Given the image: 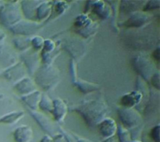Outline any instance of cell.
Returning a JSON list of instances; mask_svg holds the SVG:
<instances>
[{
    "label": "cell",
    "instance_id": "obj_1",
    "mask_svg": "<svg viewBox=\"0 0 160 142\" xmlns=\"http://www.w3.org/2000/svg\"><path fill=\"white\" fill-rule=\"evenodd\" d=\"M77 111L80 112L88 125H98L106 118L108 106L101 98H93L84 101V103L78 108Z\"/></svg>",
    "mask_w": 160,
    "mask_h": 142
},
{
    "label": "cell",
    "instance_id": "obj_2",
    "mask_svg": "<svg viewBox=\"0 0 160 142\" xmlns=\"http://www.w3.org/2000/svg\"><path fill=\"white\" fill-rule=\"evenodd\" d=\"M59 79L58 69L52 65H44L36 74V82L43 89L49 90L56 84Z\"/></svg>",
    "mask_w": 160,
    "mask_h": 142
},
{
    "label": "cell",
    "instance_id": "obj_3",
    "mask_svg": "<svg viewBox=\"0 0 160 142\" xmlns=\"http://www.w3.org/2000/svg\"><path fill=\"white\" fill-rule=\"evenodd\" d=\"M22 20L20 5L16 3H8L0 8V22L7 27H11Z\"/></svg>",
    "mask_w": 160,
    "mask_h": 142
},
{
    "label": "cell",
    "instance_id": "obj_4",
    "mask_svg": "<svg viewBox=\"0 0 160 142\" xmlns=\"http://www.w3.org/2000/svg\"><path fill=\"white\" fill-rule=\"evenodd\" d=\"M118 115L122 122V125L126 128H135L141 126L143 123V119L142 115L139 113L138 110L135 109H127V108H120L118 110Z\"/></svg>",
    "mask_w": 160,
    "mask_h": 142
},
{
    "label": "cell",
    "instance_id": "obj_5",
    "mask_svg": "<svg viewBox=\"0 0 160 142\" xmlns=\"http://www.w3.org/2000/svg\"><path fill=\"white\" fill-rule=\"evenodd\" d=\"M133 66L140 73L141 78L151 80L152 76L157 72L155 71V65L151 58L147 55H138L133 59Z\"/></svg>",
    "mask_w": 160,
    "mask_h": 142
},
{
    "label": "cell",
    "instance_id": "obj_6",
    "mask_svg": "<svg viewBox=\"0 0 160 142\" xmlns=\"http://www.w3.org/2000/svg\"><path fill=\"white\" fill-rule=\"evenodd\" d=\"M38 28V24L37 22L29 21V20H25V21L21 20L20 22L12 25L10 27V30L16 35L25 37V36L36 33Z\"/></svg>",
    "mask_w": 160,
    "mask_h": 142
},
{
    "label": "cell",
    "instance_id": "obj_7",
    "mask_svg": "<svg viewBox=\"0 0 160 142\" xmlns=\"http://www.w3.org/2000/svg\"><path fill=\"white\" fill-rule=\"evenodd\" d=\"M26 67L23 66V64L22 63H16L15 65L11 66L9 68H8L4 73L3 76L8 80V81H14L16 80L17 82L23 79L25 74H26Z\"/></svg>",
    "mask_w": 160,
    "mask_h": 142
},
{
    "label": "cell",
    "instance_id": "obj_8",
    "mask_svg": "<svg viewBox=\"0 0 160 142\" xmlns=\"http://www.w3.org/2000/svg\"><path fill=\"white\" fill-rule=\"evenodd\" d=\"M149 18L150 17L145 12L136 11L133 12L123 24L127 27H142L149 22Z\"/></svg>",
    "mask_w": 160,
    "mask_h": 142
},
{
    "label": "cell",
    "instance_id": "obj_9",
    "mask_svg": "<svg viewBox=\"0 0 160 142\" xmlns=\"http://www.w3.org/2000/svg\"><path fill=\"white\" fill-rule=\"evenodd\" d=\"M98 127H99L100 134L104 139L112 138L116 135L117 125H116L115 121L110 117L105 118L103 121H101L100 124L98 125Z\"/></svg>",
    "mask_w": 160,
    "mask_h": 142
},
{
    "label": "cell",
    "instance_id": "obj_10",
    "mask_svg": "<svg viewBox=\"0 0 160 142\" xmlns=\"http://www.w3.org/2000/svg\"><path fill=\"white\" fill-rule=\"evenodd\" d=\"M143 94H142L140 91H133L131 93L126 94L121 97L120 103L122 105V108L127 109H133L135 106L141 103L142 100Z\"/></svg>",
    "mask_w": 160,
    "mask_h": 142
},
{
    "label": "cell",
    "instance_id": "obj_11",
    "mask_svg": "<svg viewBox=\"0 0 160 142\" xmlns=\"http://www.w3.org/2000/svg\"><path fill=\"white\" fill-rule=\"evenodd\" d=\"M15 90L17 91L18 94H20V95H22L23 96V95H26L32 93V92L37 91L36 83L30 78L24 77L23 79L20 80L18 82H16Z\"/></svg>",
    "mask_w": 160,
    "mask_h": 142
},
{
    "label": "cell",
    "instance_id": "obj_12",
    "mask_svg": "<svg viewBox=\"0 0 160 142\" xmlns=\"http://www.w3.org/2000/svg\"><path fill=\"white\" fill-rule=\"evenodd\" d=\"M54 119L56 120L57 123L61 124L67 114H68V106L67 104L60 98H56L53 100V109H52V111Z\"/></svg>",
    "mask_w": 160,
    "mask_h": 142
},
{
    "label": "cell",
    "instance_id": "obj_13",
    "mask_svg": "<svg viewBox=\"0 0 160 142\" xmlns=\"http://www.w3.org/2000/svg\"><path fill=\"white\" fill-rule=\"evenodd\" d=\"M31 115L32 117L36 120V122L39 125V126L44 130L46 131L49 136L52 135L53 131H54V125L49 120L48 117H46L45 115H43L42 113L40 112H38V111H35V110H32L31 111Z\"/></svg>",
    "mask_w": 160,
    "mask_h": 142
},
{
    "label": "cell",
    "instance_id": "obj_14",
    "mask_svg": "<svg viewBox=\"0 0 160 142\" xmlns=\"http://www.w3.org/2000/svg\"><path fill=\"white\" fill-rule=\"evenodd\" d=\"M13 138L16 142H30L33 138V130L29 125H21L14 130Z\"/></svg>",
    "mask_w": 160,
    "mask_h": 142
},
{
    "label": "cell",
    "instance_id": "obj_15",
    "mask_svg": "<svg viewBox=\"0 0 160 142\" xmlns=\"http://www.w3.org/2000/svg\"><path fill=\"white\" fill-rule=\"evenodd\" d=\"M93 4L91 5V8L92 11L97 14L99 18L106 20L109 18V16L112 13V8L110 7V6H108L104 1H93Z\"/></svg>",
    "mask_w": 160,
    "mask_h": 142
},
{
    "label": "cell",
    "instance_id": "obj_16",
    "mask_svg": "<svg viewBox=\"0 0 160 142\" xmlns=\"http://www.w3.org/2000/svg\"><path fill=\"white\" fill-rule=\"evenodd\" d=\"M41 93L38 92V91H35V92H32L26 95H23L22 96V100L24 102L25 105H27L30 109L32 110H36L38 108V105H39V102H40V99H41Z\"/></svg>",
    "mask_w": 160,
    "mask_h": 142
},
{
    "label": "cell",
    "instance_id": "obj_17",
    "mask_svg": "<svg viewBox=\"0 0 160 142\" xmlns=\"http://www.w3.org/2000/svg\"><path fill=\"white\" fill-rule=\"evenodd\" d=\"M40 1H22V10L24 13V15L27 17V19L30 20H34L35 16H34V12L36 13L37 7H38Z\"/></svg>",
    "mask_w": 160,
    "mask_h": 142
},
{
    "label": "cell",
    "instance_id": "obj_18",
    "mask_svg": "<svg viewBox=\"0 0 160 142\" xmlns=\"http://www.w3.org/2000/svg\"><path fill=\"white\" fill-rule=\"evenodd\" d=\"M52 11V5L49 2H40L36 10V18L38 20H45L49 18Z\"/></svg>",
    "mask_w": 160,
    "mask_h": 142
},
{
    "label": "cell",
    "instance_id": "obj_19",
    "mask_svg": "<svg viewBox=\"0 0 160 142\" xmlns=\"http://www.w3.org/2000/svg\"><path fill=\"white\" fill-rule=\"evenodd\" d=\"M94 22L86 15V14H80L79 16L76 17L75 21H74V23H73V26L76 30V32H80L82 31V29L90 26Z\"/></svg>",
    "mask_w": 160,
    "mask_h": 142
},
{
    "label": "cell",
    "instance_id": "obj_20",
    "mask_svg": "<svg viewBox=\"0 0 160 142\" xmlns=\"http://www.w3.org/2000/svg\"><path fill=\"white\" fill-rule=\"evenodd\" d=\"M22 58L24 59V63H25V66H27L28 70H30V72L33 73L38 68L39 62H40V58L38 57V55H37L36 53L29 52V53L23 55Z\"/></svg>",
    "mask_w": 160,
    "mask_h": 142
},
{
    "label": "cell",
    "instance_id": "obj_21",
    "mask_svg": "<svg viewBox=\"0 0 160 142\" xmlns=\"http://www.w3.org/2000/svg\"><path fill=\"white\" fill-rule=\"evenodd\" d=\"M24 115V112L20 111H12L9 112L2 117H0V124H6V125H14L17 122H19L22 116Z\"/></svg>",
    "mask_w": 160,
    "mask_h": 142
},
{
    "label": "cell",
    "instance_id": "obj_22",
    "mask_svg": "<svg viewBox=\"0 0 160 142\" xmlns=\"http://www.w3.org/2000/svg\"><path fill=\"white\" fill-rule=\"evenodd\" d=\"M13 43L19 50H27L31 47V38L24 36H19L13 39Z\"/></svg>",
    "mask_w": 160,
    "mask_h": 142
},
{
    "label": "cell",
    "instance_id": "obj_23",
    "mask_svg": "<svg viewBox=\"0 0 160 142\" xmlns=\"http://www.w3.org/2000/svg\"><path fill=\"white\" fill-rule=\"evenodd\" d=\"M74 83L84 94H87V93H90V92H94V91L99 89L98 85L94 84V83H90V82L84 81H75Z\"/></svg>",
    "mask_w": 160,
    "mask_h": 142
},
{
    "label": "cell",
    "instance_id": "obj_24",
    "mask_svg": "<svg viewBox=\"0 0 160 142\" xmlns=\"http://www.w3.org/2000/svg\"><path fill=\"white\" fill-rule=\"evenodd\" d=\"M38 108H40L42 110L52 112V109H53V100L51 99V97L49 95H47L46 94H44L41 96V99H40V102H39V105H38Z\"/></svg>",
    "mask_w": 160,
    "mask_h": 142
},
{
    "label": "cell",
    "instance_id": "obj_25",
    "mask_svg": "<svg viewBox=\"0 0 160 142\" xmlns=\"http://www.w3.org/2000/svg\"><path fill=\"white\" fill-rule=\"evenodd\" d=\"M117 139L119 142H131V136H130V132L128 130V128H126L125 126H123L122 125L117 126Z\"/></svg>",
    "mask_w": 160,
    "mask_h": 142
},
{
    "label": "cell",
    "instance_id": "obj_26",
    "mask_svg": "<svg viewBox=\"0 0 160 142\" xmlns=\"http://www.w3.org/2000/svg\"><path fill=\"white\" fill-rule=\"evenodd\" d=\"M136 2L134 1H123L121 6H120V10L121 11H126V12H136L138 9V4H135Z\"/></svg>",
    "mask_w": 160,
    "mask_h": 142
},
{
    "label": "cell",
    "instance_id": "obj_27",
    "mask_svg": "<svg viewBox=\"0 0 160 142\" xmlns=\"http://www.w3.org/2000/svg\"><path fill=\"white\" fill-rule=\"evenodd\" d=\"M56 47V44L53 40L52 39H44V44L42 48L41 54H51L52 52L54 51Z\"/></svg>",
    "mask_w": 160,
    "mask_h": 142
},
{
    "label": "cell",
    "instance_id": "obj_28",
    "mask_svg": "<svg viewBox=\"0 0 160 142\" xmlns=\"http://www.w3.org/2000/svg\"><path fill=\"white\" fill-rule=\"evenodd\" d=\"M44 39L39 36H35L31 38V46L34 48L35 51H40L43 48Z\"/></svg>",
    "mask_w": 160,
    "mask_h": 142
},
{
    "label": "cell",
    "instance_id": "obj_29",
    "mask_svg": "<svg viewBox=\"0 0 160 142\" xmlns=\"http://www.w3.org/2000/svg\"><path fill=\"white\" fill-rule=\"evenodd\" d=\"M54 7H55L54 11H55L56 16H60V15H62L63 13L66 12L68 6L67 2H65V1H57L54 4Z\"/></svg>",
    "mask_w": 160,
    "mask_h": 142
},
{
    "label": "cell",
    "instance_id": "obj_30",
    "mask_svg": "<svg viewBox=\"0 0 160 142\" xmlns=\"http://www.w3.org/2000/svg\"><path fill=\"white\" fill-rule=\"evenodd\" d=\"M66 139L68 142H92L89 140H86V139H83V138H81L79 136H76L74 134H71V133H66Z\"/></svg>",
    "mask_w": 160,
    "mask_h": 142
},
{
    "label": "cell",
    "instance_id": "obj_31",
    "mask_svg": "<svg viewBox=\"0 0 160 142\" xmlns=\"http://www.w3.org/2000/svg\"><path fill=\"white\" fill-rule=\"evenodd\" d=\"M159 125H158L157 126H155L152 129L151 136H152V139L155 142H159Z\"/></svg>",
    "mask_w": 160,
    "mask_h": 142
},
{
    "label": "cell",
    "instance_id": "obj_32",
    "mask_svg": "<svg viewBox=\"0 0 160 142\" xmlns=\"http://www.w3.org/2000/svg\"><path fill=\"white\" fill-rule=\"evenodd\" d=\"M159 1H150L148 2V4L145 5L144 7V10H152L153 8H158L159 7Z\"/></svg>",
    "mask_w": 160,
    "mask_h": 142
},
{
    "label": "cell",
    "instance_id": "obj_33",
    "mask_svg": "<svg viewBox=\"0 0 160 142\" xmlns=\"http://www.w3.org/2000/svg\"><path fill=\"white\" fill-rule=\"evenodd\" d=\"M151 80H152L153 85H154L157 89H159L160 80H159V71H158V70H157V72L152 76Z\"/></svg>",
    "mask_w": 160,
    "mask_h": 142
},
{
    "label": "cell",
    "instance_id": "obj_34",
    "mask_svg": "<svg viewBox=\"0 0 160 142\" xmlns=\"http://www.w3.org/2000/svg\"><path fill=\"white\" fill-rule=\"evenodd\" d=\"M53 142H68L64 134H57L53 138Z\"/></svg>",
    "mask_w": 160,
    "mask_h": 142
},
{
    "label": "cell",
    "instance_id": "obj_35",
    "mask_svg": "<svg viewBox=\"0 0 160 142\" xmlns=\"http://www.w3.org/2000/svg\"><path fill=\"white\" fill-rule=\"evenodd\" d=\"M159 52H160L159 48H157V50H156V51H154V52H153V57H154V60L156 59L158 63L159 62V59H160Z\"/></svg>",
    "mask_w": 160,
    "mask_h": 142
},
{
    "label": "cell",
    "instance_id": "obj_36",
    "mask_svg": "<svg viewBox=\"0 0 160 142\" xmlns=\"http://www.w3.org/2000/svg\"><path fill=\"white\" fill-rule=\"evenodd\" d=\"M40 142H53V139H52L51 136H49V135H45V136L41 139Z\"/></svg>",
    "mask_w": 160,
    "mask_h": 142
},
{
    "label": "cell",
    "instance_id": "obj_37",
    "mask_svg": "<svg viewBox=\"0 0 160 142\" xmlns=\"http://www.w3.org/2000/svg\"><path fill=\"white\" fill-rule=\"evenodd\" d=\"M102 142H119L118 139L116 136H113L112 138H108V139H105V140H103Z\"/></svg>",
    "mask_w": 160,
    "mask_h": 142
},
{
    "label": "cell",
    "instance_id": "obj_38",
    "mask_svg": "<svg viewBox=\"0 0 160 142\" xmlns=\"http://www.w3.org/2000/svg\"><path fill=\"white\" fill-rule=\"evenodd\" d=\"M5 38H6V34L0 30V44H2V42L4 41Z\"/></svg>",
    "mask_w": 160,
    "mask_h": 142
},
{
    "label": "cell",
    "instance_id": "obj_39",
    "mask_svg": "<svg viewBox=\"0 0 160 142\" xmlns=\"http://www.w3.org/2000/svg\"><path fill=\"white\" fill-rule=\"evenodd\" d=\"M131 142H142V141H140V140H132Z\"/></svg>",
    "mask_w": 160,
    "mask_h": 142
}]
</instances>
